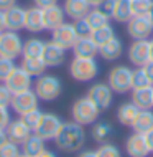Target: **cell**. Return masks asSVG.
<instances>
[{
	"label": "cell",
	"instance_id": "1",
	"mask_svg": "<svg viewBox=\"0 0 153 157\" xmlns=\"http://www.w3.org/2000/svg\"><path fill=\"white\" fill-rule=\"evenodd\" d=\"M54 144L59 151L66 152V154H73L79 152L86 144V131L84 126L78 124L74 121L63 122L59 132L54 137Z\"/></svg>",
	"mask_w": 153,
	"mask_h": 157
},
{
	"label": "cell",
	"instance_id": "2",
	"mask_svg": "<svg viewBox=\"0 0 153 157\" xmlns=\"http://www.w3.org/2000/svg\"><path fill=\"white\" fill-rule=\"evenodd\" d=\"M100 113L102 111L87 96L78 98L73 103V106H71V117H73L74 122H78L81 126H89V124L97 122Z\"/></svg>",
	"mask_w": 153,
	"mask_h": 157
},
{
	"label": "cell",
	"instance_id": "3",
	"mask_svg": "<svg viewBox=\"0 0 153 157\" xmlns=\"http://www.w3.org/2000/svg\"><path fill=\"white\" fill-rule=\"evenodd\" d=\"M69 75L71 78L79 83H89L97 78L99 75V63L96 58H78L74 56L69 63Z\"/></svg>",
	"mask_w": 153,
	"mask_h": 157
},
{
	"label": "cell",
	"instance_id": "4",
	"mask_svg": "<svg viewBox=\"0 0 153 157\" xmlns=\"http://www.w3.org/2000/svg\"><path fill=\"white\" fill-rule=\"evenodd\" d=\"M35 93H36V96L43 101H54L61 96L63 83H61V79L54 75H41L36 78Z\"/></svg>",
	"mask_w": 153,
	"mask_h": 157
},
{
	"label": "cell",
	"instance_id": "5",
	"mask_svg": "<svg viewBox=\"0 0 153 157\" xmlns=\"http://www.w3.org/2000/svg\"><path fill=\"white\" fill-rule=\"evenodd\" d=\"M107 84L115 94H127L132 91V70L127 65H117L109 71Z\"/></svg>",
	"mask_w": 153,
	"mask_h": 157
},
{
	"label": "cell",
	"instance_id": "6",
	"mask_svg": "<svg viewBox=\"0 0 153 157\" xmlns=\"http://www.w3.org/2000/svg\"><path fill=\"white\" fill-rule=\"evenodd\" d=\"M22 52H23V40L18 35V32L5 30L0 33V56L15 60V58L22 56Z\"/></svg>",
	"mask_w": 153,
	"mask_h": 157
},
{
	"label": "cell",
	"instance_id": "7",
	"mask_svg": "<svg viewBox=\"0 0 153 157\" xmlns=\"http://www.w3.org/2000/svg\"><path fill=\"white\" fill-rule=\"evenodd\" d=\"M63 126V119L58 116V114L53 113H43V117H41L40 124L36 126V129L33 131L36 136H40L43 141H54L56 134L59 132Z\"/></svg>",
	"mask_w": 153,
	"mask_h": 157
},
{
	"label": "cell",
	"instance_id": "8",
	"mask_svg": "<svg viewBox=\"0 0 153 157\" xmlns=\"http://www.w3.org/2000/svg\"><path fill=\"white\" fill-rule=\"evenodd\" d=\"M100 111H107L114 103V91L107 83H96L87 90L86 94Z\"/></svg>",
	"mask_w": 153,
	"mask_h": 157
},
{
	"label": "cell",
	"instance_id": "9",
	"mask_svg": "<svg viewBox=\"0 0 153 157\" xmlns=\"http://www.w3.org/2000/svg\"><path fill=\"white\" fill-rule=\"evenodd\" d=\"M125 25L132 40H148L153 33V25L145 15H133Z\"/></svg>",
	"mask_w": 153,
	"mask_h": 157
},
{
	"label": "cell",
	"instance_id": "10",
	"mask_svg": "<svg viewBox=\"0 0 153 157\" xmlns=\"http://www.w3.org/2000/svg\"><path fill=\"white\" fill-rule=\"evenodd\" d=\"M78 33H76L74 23H67L64 22L63 25H59L58 28H54L51 32V41H54L56 45H59L61 48H64L66 52L67 50H73L74 43L78 41Z\"/></svg>",
	"mask_w": 153,
	"mask_h": 157
},
{
	"label": "cell",
	"instance_id": "11",
	"mask_svg": "<svg viewBox=\"0 0 153 157\" xmlns=\"http://www.w3.org/2000/svg\"><path fill=\"white\" fill-rule=\"evenodd\" d=\"M38 99L40 98L36 96L35 90H27V91H22V93H16V94H13V98H12V103H10V108L13 109V111L16 114H25L28 111H31V109L38 108Z\"/></svg>",
	"mask_w": 153,
	"mask_h": 157
},
{
	"label": "cell",
	"instance_id": "12",
	"mask_svg": "<svg viewBox=\"0 0 153 157\" xmlns=\"http://www.w3.org/2000/svg\"><path fill=\"white\" fill-rule=\"evenodd\" d=\"M127 58L133 66H143L150 61V40H133L127 50Z\"/></svg>",
	"mask_w": 153,
	"mask_h": 157
},
{
	"label": "cell",
	"instance_id": "13",
	"mask_svg": "<svg viewBox=\"0 0 153 157\" xmlns=\"http://www.w3.org/2000/svg\"><path fill=\"white\" fill-rule=\"evenodd\" d=\"M3 83L7 84V88L13 93V94H16V93L27 91L31 88V76H30L22 66H15V70L12 71L10 76H8Z\"/></svg>",
	"mask_w": 153,
	"mask_h": 157
},
{
	"label": "cell",
	"instance_id": "14",
	"mask_svg": "<svg viewBox=\"0 0 153 157\" xmlns=\"http://www.w3.org/2000/svg\"><path fill=\"white\" fill-rule=\"evenodd\" d=\"M125 152L129 157H148L151 154L150 149L147 146V141H145V136L143 134H138V132H133L127 137L125 141Z\"/></svg>",
	"mask_w": 153,
	"mask_h": 157
},
{
	"label": "cell",
	"instance_id": "15",
	"mask_svg": "<svg viewBox=\"0 0 153 157\" xmlns=\"http://www.w3.org/2000/svg\"><path fill=\"white\" fill-rule=\"evenodd\" d=\"M41 58H43L45 65L48 68L61 66L63 63L66 61V50L61 48L59 45H56L54 41H46Z\"/></svg>",
	"mask_w": 153,
	"mask_h": 157
},
{
	"label": "cell",
	"instance_id": "16",
	"mask_svg": "<svg viewBox=\"0 0 153 157\" xmlns=\"http://www.w3.org/2000/svg\"><path fill=\"white\" fill-rule=\"evenodd\" d=\"M5 132H7V139L15 144H18V146H22V144L27 141L30 137V134H31V129L25 124L22 119H15V121H10L8 122V126L5 127Z\"/></svg>",
	"mask_w": 153,
	"mask_h": 157
},
{
	"label": "cell",
	"instance_id": "17",
	"mask_svg": "<svg viewBox=\"0 0 153 157\" xmlns=\"http://www.w3.org/2000/svg\"><path fill=\"white\" fill-rule=\"evenodd\" d=\"M43 10V22H45V30L53 32L54 28H58L59 25L64 23L66 13H64V8L59 7L58 3L54 5H49L46 8H41Z\"/></svg>",
	"mask_w": 153,
	"mask_h": 157
},
{
	"label": "cell",
	"instance_id": "18",
	"mask_svg": "<svg viewBox=\"0 0 153 157\" xmlns=\"http://www.w3.org/2000/svg\"><path fill=\"white\" fill-rule=\"evenodd\" d=\"M3 13H5V30L20 32L22 28H25V15H27L25 8L15 5L5 10Z\"/></svg>",
	"mask_w": 153,
	"mask_h": 157
},
{
	"label": "cell",
	"instance_id": "19",
	"mask_svg": "<svg viewBox=\"0 0 153 157\" xmlns=\"http://www.w3.org/2000/svg\"><path fill=\"white\" fill-rule=\"evenodd\" d=\"M73 53L78 58H96L99 55V46L91 36L78 38V41L73 46Z\"/></svg>",
	"mask_w": 153,
	"mask_h": 157
},
{
	"label": "cell",
	"instance_id": "20",
	"mask_svg": "<svg viewBox=\"0 0 153 157\" xmlns=\"http://www.w3.org/2000/svg\"><path fill=\"white\" fill-rule=\"evenodd\" d=\"M122 53H124V43L117 35L112 40H109L107 43L99 46V55L105 61H115L122 56Z\"/></svg>",
	"mask_w": 153,
	"mask_h": 157
},
{
	"label": "cell",
	"instance_id": "21",
	"mask_svg": "<svg viewBox=\"0 0 153 157\" xmlns=\"http://www.w3.org/2000/svg\"><path fill=\"white\" fill-rule=\"evenodd\" d=\"M63 8H64L66 17H69L73 20H79V18H84L92 7L89 5L87 0H64Z\"/></svg>",
	"mask_w": 153,
	"mask_h": 157
},
{
	"label": "cell",
	"instance_id": "22",
	"mask_svg": "<svg viewBox=\"0 0 153 157\" xmlns=\"http://www.w3.org/2000/svg\"><path fill=\"white\" fill-rule=\"evenodd\" d=\"M142 109L138 106H135L133 103H122L117 109V121L125 127H132V124L135 122V119L138 117V114Z\"/></svg>",
	"mask_w": 153,
	"mask_h": 157
},
{
	"label": "cell",
	"instance_id": "23",
	"mask_svg": "<svg viewBox=\"0 0 153 157\" xmlns=\"http://www.w3.org/2000/svg\"><path fill=\"white\" fill-rule=\"evenodd\" d=\"M25 28L31 33H40L45 30L43 10L40 7H31L27 10V15H25Z\"/></svg>",
	"mask_w": 153,
	"mask_h": 157
},
{
	"label": "cell",
	"instance_id": "24",
	"mask_svg": "<svg viewBox=\"0 0 153 157\" xmlns=\"http://www.w3.org/2000/svg\"><path fill=\"white\" fill-rule=\"evenodd\" d=\"M132 103L140 109H153V86L132 90Z\"/></svg>",
	"mask_w": 153,
	"mask_h": 157
},
{
	"label": "cell",
	"instance_id": "25",
	"mask_svg": "<svg viewBox=\"0 0 153 157\" xmlns=\"http://www.w3.org/2000/svg\"><path fill=\"white\" fill-rule=\"evenodd\" d=\"M132 129H133V132H138V134H147L148 131H151L153 129V111L151 109H142L138 117L132 124Z\"/></svg>",
	"mask_w": 153,
	"mask_h": 157
},
{
	"label": "cell",
	"instance_id": "26",
	"mask_svg": "<svg viewBox=\"0 0 153 157\" xmlns=\"http://www.w3.org/2000/svg\"><path fill=\"white\" fill-rule=\"evenodd\" d=\"M132 17H133V13H132V0H115L112 20H115L117 23H127Z\"/></svg>",
	"mask_w": 153,
	"mask_h": 157
},
{
	"label": "cell",
	"instance_id": "27",
	"mask_svg": "<svg viewBox=\"0 0 153 157\" xmlns=\"http://www.w3.org/2000/svg\"><path fill=\"white\" fill-rule=\"evenodd\" d=\"M45 142L46 141H43L40 136L30 134V137L22 144V152H23V154H27V155H30V157H36L38 154H41V152L46 149Z\"/></svg>",
	"mask_w": 153,
	"mask_h": 157
},
{
	"label": "cell",
	"instance_id": "28",
	"mask_svg": "<svg viewBox=\"0 0 153 157\" xmlns=\"http://www.w3.org/2000/svg\"><path fill=\"white\" fill-rule=\"evenodd\" d=\"M45 45H46V41H43L41 38H28L27 41H23L22 56H25V58H41Z\"/></svg>",
	"mask_w": 153,
	"mask_h": 157
},
{
	"label": "cell",
	"instance_id": "29",
	"mask_svg": "<svg viewBox=\"0 0 153 157\" xmlns=\"http://www.w3.org/2000/svg\"><path fill=\"white\" fill-rule=\"evenodd\" d=\"M20 66H22L31 78H38V76L45 75L46 68H48L45 65L43 58H25V56H23L22 65Z\"/></svg>",
	"mask_w": 153,
	"mask_h": 157
},
{
	"label": "cell",
	"instance_id": "30",
	"mask_svg": "<svg viewBox=\"0 0 153 157\" xmlns=\"http://www.w3.org/2000/svg\"><path fill=\"white\" fill-rule=\"evenodd\" d=\"M114 134V127L109 124V122H94V127L91 131V136L92 139L97 142V144H104V142H109V139L112 137Z\"/></svg>",
	"mask_w": 153,
	"mask_h": 157
},
{
	"label": "cell",
	"instance_id": "31",
	"mask_svg": "<svg viewBox=\"0 0 153 157\" xmlns=\"http://www.w3.org/2000/svg\"><path fill=\"white\" fill-rule=\"evenodd\" d=\"M114 36H115V30H114V27L110 23L96 28V30H92V33H91V38L96 41L97 46H102L104 43H107V41L112 40Z\"/></svg>",
	"mask_w": 153,
	"mask_h": 157
},
{
	"label": "cell",
	"instance_id": "32",
	"mask_svg": "<svg viewBox=\"0 0 153 157\" xmlns=\"http://www.w3.org/2000/svg\"><path fill=\"white\" fill-rule=\"evenodd\" d=\"M86 20L89 22V25L92 27V30H96V28L99 27H104V25L109 23L110 17H107L102 10H99L97 7H92L91 10H89V13L86 15Z\"/></svg>",
	"mask_w": 153,
	"mask_h": 157
},
{
	"label": "cell",
	"instance_id": "33",
	"mask_svg": "<svg viewBox=\"0 0 153 157\" xmlns=\"http://www.w3.org/2000/svg\"><path fill=\"white\" fill-rule=\"evenodd\" d=\"M147 86H151V83L148 79L143 66H135V70H132V90L147 88Z\"/></svg>",
	"mask_w": 153,
	"mask_h": 157
},
{
	"label": "cell",
	"instance_id": "34",
	"mask_svg": "<svg viewBox=\"0 0 153 157\" xmlns=\"http://www.w3.org/2000/svg\"><path fill=\"white\" fill-rule=\"evenodd\" d=\"M41 117H43V111H41L40 108H35V109H31V111L22 114V116H20V119H22L31 131H35L36 126L40 124Z\"/></svg>",
	"mask_w": 153,
	"mask_h": 157
},
{
	"label": "cell",
	"instance_id": "35",
	"mask_svg": "<svg viewBox=\"0 0 153 157\" xmlns=\"http://www.w3.org/2000/svg\"><path fill=\"white\" fill-rule=\"evenodd\" d=\"M96 154H97V157H122L120 149L112 142L99 144V147L96 149Z\"/></svg>",
	"mask_w": 153,
	"mask_h": 157
},
{
	"label": "cell",
	"instance_id": "36",
	"mask_svg": "<svg viewBox=\"0 0 153 157\" xmlns=\"http://www.w3.org/2000/svg\"><path fill=\"white\" fill-rule=\"evenodd\" d=\"M22 152H20V147L18 144L12 142V141H7L0 146V157H18Z\"/></svg>",
	"mask_w": 153,
	"mask_h": 157
},
{
	"label": "cell",
	"instance_id": "37",
	"mask_svg": "<svg viewBox=\"0 0 153 157\" xmlns=\"http://www.w3.org/2000/svg\"><path fill=\"white\" fill-rule=\"evenodd\" d=\"M13 70H15V60L0 56V81H5Z\"/></svg>",
	"mask_w": 153,
	"mask_h": 157
},
{
	"label": "cell",
	"instance_id": "38",
	"mask_svg": "<svg viewBox=\"0 0 153 157\" xmlns=\"http://www.w3.org/2000/svg\"><path fill=\"white\" fill-rule=\"evenodd\" d=\"M153 0H132V13L133 15H145L148 13Z\"/></svg>",
	"mask_w": 153,
	"mask_h": 157
},
{
	"label": "cell",
	"instance_id": "39",
	"mask_svg": "<svg viewBox=\"0 0 153 157\" xmlns=\"http://www.w3.org/2000/svg\"><path fill=\"white\" fill-rule=\"evenodd\" d=\"M74 28H76V33H78L79 38H84V36H91L92 33V27L89 25V22L86 20V17L84 18H79V20H74Z\"/></svg>",
	"mask_w": 153,
	"mask_h": 157
},
{
	"label": "cell",
	"instance_id": "40",
	"mask_svg": "<svg viewBox=\"0 0 153 157\" xmlns=\"http://www.w3.org/2000/svg\"><path fill=\"white\" fill-rule=\"evenodd\" d=\"M12 98H13V93L7 88V84H0V106H10L12 103Z\"/></svg>",
	"mask_w": 153,
	"mask_h": 157
},
{
	"label": "cell",
	"instance_id": "41",
	"mask_svg": "<svg viewBox=\"0 0 153 157\" xmlns=\"http://www.w3.org/2000/svg\"><path fill=\"white\" fill-rule=\"evenodd\" d=\"M97 8H99V10H102L107 17H110V18H112L114 8H115V0H104L102 3H99V5H97Z\"/></svg>",
	"mask_w": 153,
	"mask_h": 157
},
{
	"label": "cell",
	"instance_id": "42",
	"mask_svg": "<svg viewBox=\"0 0 153 157\" xmlns=\"http://www.w3.org/2000/svg\"><path fill=\"white\" fill-rule=\"evenodd\" d=\"M10 111L7 106H0V129H5L10 122Z\"/></svg>",
	"mask_w": 153,
	"mask_h": 157
},
{
	"label": "cell",
	"instance_id": "43",
	"mask_svg": "<svg viewBox=\"0 0 153 157\" xmlns=\"http://www.w3.org/2000/svg\"><path fill=\"white\" fill-rule=\"evenodd\" d=\"M33 3H35V7L46 8V7H49V5H54V3H58V0H33Z\"/></svg>",
	"mask_w": 153,
	"mask_h": 157
},
{
	"label": "cell",
	"instance_id": "44",
	"mask_svg": "<svg viewBox=\"0 0 153 157\" xmlns=\"http://www.w3.org/2000/svg\"><path fill=\"white\" fill-rule=\"evenodd\" d=\"M15 5H16V0H0V10L2 12H5Z\"/></svg>",
	"mask_w": 153,
	"mask_h": 157
},
{
	"label": "cell",
	"instance_id": "45",
	"mask_svg": "<svg viewBox=\"0 0 153 157\" xmlns=\"http://www.w3.org/2000/svg\"><path fill=\"white\" fill-rule=\"evenodd\" d=\"M143 70H145L148 79H150V83H151V86H153V61H148L147 65H143Z\"/></svg>",
	"mask_w": 153,
	"mask_h": 157
},
{
	"label": "cell",
	"instance_id": "46",
	"mask_svg": "<svg viewBox=\"0 0 153 157\" xmlns=\"http://www.w3.org/2000/svg\"><path fill=\"white\" fill-rule=\"evenodd\" d=\"M145 136V141H147V146H148V149H150V152L153 154V129L151 131H148L147 134H143Z\"/></svg>",
	"mask_w": 153,
	"mask_h": 157
},
{
	"label": "cell",
	"instance_id": "47",
	"mask_svg": "<svg viewBox=\"0 0 153 157\" xmlns=\"http://www.w3.org/2000/svg\"><path fill=\"white\" fill-rule=\"evenodd\" d=\"M78 157H97V154H96V151H81Z\"/></svg>",
	"mask_w": 153,
	"mask_h": 157
},
{
	"label": "cell",
	"instance_id": "48",
	"mask_svg": "<svg viewBox=\"0 0 153 157\" xmlns=\"http://www.w3.org/2000/svg\"><path fill=\"white\" fill-rule=\"evenodd\" d=\"M5 32V13L0 10V33Z\"/></svg>",
	"mask_w": 153,
	"mask_h": 157
},
{
	"label": "cell",
	"instance_id": "49",
	"mask_svg": "<svg viewBox=\"0 0 153 157\" xmlns=\"http://www.w3.org/2000/svg\"><path fill=\"white\" fill-rule=\"evenodd\" d=\"M36 157H56V154H54V152H51V151H48V149H45L41 154H38Z\"/></svg>",
	"mask_w": 153,
	"mask_h": 157
},
{
	"label": "cell",
	"instance_id": "50",
	"mask_svg": "<svg viewBox=\"0 0 153 157\" xmlns=\"http://www.w3.org/2000/svg\"><path fill=\"white\" fill-rule=\"evenodd\" d=\"M8 139H7V132H5V129H0V146H2L3 142H7Z\"/></svg>",
	"mask_w": 153,
	"mask_h": 157
},
{
	"label": "cell",
	"instance_id": "51",
	"mask_svg": "<svg viewBox=\"0 0 153 157\" xmlns=\"http://www.w3.org/2000/svg\"><path fill=\"white\" fill-rule=\"evenodd\" d=\"M147 18L151 22V25H153V2H151V7H150V10H148V13H147Z\"/></svg>",
	"mask_w": 153,
	"mask_h": 157
},
{
	"label": "cell",
	"instance_id": "52",
	"mask_svg": "<svg viewBox=\"0 0 153 157\" xmlns=\"http://www.w3.org/2000/svg\"><path fill=\"white\" fill-rule=\"evenodd\" d=\"M87 2H89V5H91V7H97L99 3L104 2V0H87Z\"/></svg>",
	"mask_w": 153,
	"mask_h": 157
},
{
	"label": "cell",
	"instance_id": "53",
	"mask_svg": "<svg viewBox=\"0 0 153 157\" xmlns=\"http://www.w3.org/2000/svg\"><path fill=\"white\" fill-rule=\"evenodd\" d=\"M150 61H153V38L150 40Z\"/></svg>",
	"mask_w": 153,
	"mask_h": 157
},
{
	"label": "cell",
	"instance_id": "54",
	"mask_svg": "<svg viewBox=\"0 0 153 157\" xmlns=\"http://www.w3.org/2000/svg\"><path fill=\"white\" fill-rule=\"evenodd\" d=\"M18 157H30V155H27V154H23V152H22V154H20Z\"/></svg>",
	"mask_w": 153,
	"mask_h": 157
}]
</instances>
